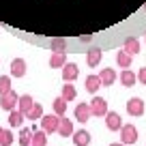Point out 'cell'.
Segmentation results:
<instances>
[{
	"mask_svg": "<svg viewBox=\"0 0 146 146\" xmlns=\"http://www.w3.org/2000/svg\"><path fill=\"white\" fill-rule=\"evenodd\" d=\"M17 101H19V95L11 88L9 92L5 95H0V108L5 110V112H11V110H17Z\"/></svg>",
	"mask_w": 146,
	"mask_h": 146,
	"instance_id": "obj_1",
	"label": "cell"
},
{
	"mask_svg": "<svg viewBox=\"0 0 146 146\" xmlns=\"http://www.w3.org/2000/svg\"><path fill=\"white\" fill-rule=\"evenodd\" d=\"M58 123H60V116H56V114H45V116H41V129L47 133V135H50V133H56Z\"/></svg>",
	"mask_w": 146,
	"mask_h": 146,
	"instance_id": "obj_2",
	"label": "cell"
},
{
	"mask_svg": "<svg viewBox=\"0 0 146 146\" xmlns=\"http://www.w3.org/2000/svg\"><path fill=\"white\" fill-rule=\"evenodd\" d=\"M120 142L123 144H135L137 142V129L133 125H123L120 127Z\"/></svg>",
	"mask_w": 146,
	"mask_h": 146,
	"instance_id": "obj_3",
	"label": "cell"
},
{
	"mask_svg": "<svg viewBox=\"0 0 146 146\" xmlns=\"http://www.w3.org/2000/svg\"><path fill=\"white\" fill-rule=\"evenodd\" d=\"M88 105H90V114L92 116H105L108 114V101H105L103 97H95Z\"/></svg>",
	"mask_w": 146,
	"mask_h": 146,
	"instance_id": "obj_4",
	"label": "cell"
},
{
	"mask_svg": "<svg viewBox=\"0 0 146 146\" xmlns=\"http://www.w3.org/2000/svg\"><path fill=\"white\" fill-rule=\"evenodd\" d=\"M127 112L131 116H142L144 114V101H142L140 97H131V99L127 101Z\"/></svg>",
	"mask_w": 146,
	"mask_h": 146,
	"instance_id": "obj_5",
	"label": "cell"
},
{
	"mask_svg": "<svg viewBox=\"0 0 146 146\" xmlns=\"http://www.w3.org/2000/svg\"><path fill=\"white\" fill-rule=\"evenodd\" d=\"M11 78H24L26 75V60L24 58H15L11 60Z\"/></svg>",
	"mask_w": 146,
	"mask_h": 146,
	"instance_id": "obj_6",
	"label": "cell"
},
{
	"mask_svg": "<svg viewBox=\"0 0 146 146\" xmlns=\"http://www.w3.org/2000/svg\"><path fill=\"white\" fill-rule=\"evenodd\" d=\"M73 120H69V118H64V116H60V123H58V129H56V133H58L60 137H69V135H73Z\"/></svg>",
	"mask_w": 146,
	"mask_h": 146,
	"instance_id": "obj_7",
	"label": "cell"
},
{
	"mask_svg": "<svg viewBox=\"0 0 146 146\" xmlns=\"http://www.w3.org/2000/svg\"><path fill=\"white\" fill-rule=\"evenodd\" d=\"M90 105L88 103H82L80 101L78 105H75V120H80V123H88L90 120Z\"/></svg>",
	"mask_w": 146,
	"mask_h": 146,
	"instance_id": "obj_8",
	"label": "cell"
},
{
	"mask_svg": "<svg viewBox=\"0 0 146 146\" xmlns=\"http://www.w3.org/2000/svg\"><path fill=\"white\" fill-rule=\"evenodd\" d=\"M80 75V67L75 62H64L62 67V80L64 82H73V80Z\"/></svg>",
	"mask_w": 146,
	"mask_h": 146,
	"instance_id": "obj_9",
	"label": "cell"
},
{
	"mask_svg": "<svg viewBox=\"0 0 146 146\" xmlns=\"http://www.w3.org/2000/svg\"><path fill=\"white\" fill-rule=\"evenodd\" d=\"M101 58H103V52H101L99 47H90V50L86 52V64L90 69H95L97 64L101 62Z\"/></svg>",
	"mask_w": 146,
	"mask_h": 146,
	"instance_id": "obj_10",
	"label": "cell"
},
{
	"mask_svg": "<svg viewBox=\"0 0 146 146\" xmlns=\"http://www.w3.org/2000/svg\"><path fill=\"white\" fill-rule=\"evenodd\" d=\"M105 125H108L110 131H120V127H123V118H120L116 112H108V114H105Z\"/></svg>",
	"mask_w": 146,
	"mask_h": 146,
	"instance_id": "obj_11",
	"label": "cell"
},
{
	"mask_svg": "<svg viewBox=\"0 0 146 146\" xmlns=\"http://www.w3.org/2000/svg\"><path fill=\"white\" fill-rule=\"evenodd\" d=\"M32 105H35V99H32L30 95H22V97H19V101H17V110L26 116V118H28V114H30Z\"/></svg>",
	"mask_w": 146,
	"mask_h": 146,
	"instance_id": "obj_12",
	"label": "cell"
},
{
	"mask_svg": "<svg viewBox=\"0 0 146 146\" xmlns=\"http://www.w3.org/2000/svg\"><path fill=\"white\" fill-rule=\"evenodd\" d=\"M73 144H75V146H88V144H90V133H88L86 129L73 131Z\"/></svg>",
	"mask_w": 146,
	"mask_h": 146,
	"instance_id": "obj_13",
	"label": "cell"
},
{
	"mask_svg": "<svg viewBox=\"0 0 146 146\" xmlns=\"http://www.w3.org/2000/svg\"><path fill=\"white\" fill-rule=\"evenodd\" d=\"M99 80H101V86H114V82H116L114 69H101Z\"/></svg>",
	"mask_w": 146,
	"mask_h": 146,
	"instance_id": "obj_14",
	"label": "cell"
},
{
	"mask_svg": "<svg viewBox=\"0 0 146 146\" xmlns=\"http://www.w3.org/2000/svg\"><path fill=\"white\" fill-rule=\"evenodd\" d=\"M120 82H123V86L131 88L133 84L137 82V75L131 71V69H123V73H120Z\"/></svg>",
	"mask_w": 146,
	"mask_h": 146,
	"instance_id": "obj_15",
	"label": "cell"
},
{
	"mask_svg": "<svg viewBox=\"0 0 146 146\" xmlns=\"http://www.w3.org/2000/svg\"><path fill=\"white\" fill-rule=\"evenodd\" d=\"M24 120H26V116H24L19 110H11V112H9V125H11V129H13V127H22Z\"/></svg>",
	"mask_w": 146,
	"mask_h": 146,
	"instance_id": "obj_16",
	"label": "cell"
},
{
	"mask_svg": "<svg viewBox=\"0 0 146 146\" xmlns=\"http://www.w3.org/2000/svg\"><path fill=\"white\" fill-rule=\"evenodd\" d=\"M131 60H133V56L129 54V52H125V50H120L118 54H116V62H118L120 69H129L131 67Z\"/></svg>",
	"mask_w": 146,
	"mask_h": 146,
	"instance_id": "obj_17",
	"label": "cell"
},
{
	"mask_svg": "<svg viewBox=\"0 0 146 146\" xmlns=\"http://www.w3.org/2000/svg\"><path fill=\"white\" fill-rule=\"evenodd\" d=\"M84 86H86V90H88V92H92V95H95V92L101 88V80H99V75H88L86 82H84Z\"/></svg>",
	"mask_w": 146,
	"mask_h": 146,
	"instance_id": "obj_18",
	"label": "cell"
},
{
	"mask_svg": "<svg viewBox=\"0 0 146 146\" xmlns=\"http://www.w3.org/2000/svg\"><path fill=\"white\" fill-rule=\"evenodd\" d=\"M50 50L54 52V54H62V52H67V41L60 39V36H56V39L50 41Z\"/></svg>",
	"mask_w": 146,
	"mask_h": 146,
	"instance_id": "obj_19",
	"label": "cell"
},
{
	"mask_svg": "<svg viewBox=\"0 0 146 146\" xmlns=\"http://www.w3.org/2000/svg\"><path fill=\"white\" fill-rule=\"evenodd\" d=\"M64 62H67V52H62V54H52V58H50L52 69H62Z\"/></svg>",
	"mask_w": 146,
	"mask_h": 146,
	"instance_id": "obj_20",
	"label": "cell"
},
{
	"mask_svg": "<svg viewBox=\"0 0 146 146\" xmlns=\"http://www.w3.org/2000/svg\"><path fill=\"white\" fill-rule=\"evenodd\" d=\"M47 144V133L43 131H32V142H30V146H45Z\"/></svg>",
	"mask_w": 146,
	"mask_h": 146,
	"instance_id": "obj_21",
	"label": "cell"
},
{
	"mask_svg": "<svg viewBox=\"0 0 146 146\" xmlns=\"http://www.w3.org/2000/svg\"><path fill=\"white\" fill-rule=\"evenodd\" d=\"M60 97H62L64 101H73L75 97H78V90H75V86H73L71 82H67L62 86V95H60Z\"/></svg>",
	"mask_w": 146,
	"mask_h": 146,
	"instance_id": "obj_22",
	"label": "cell"
},
{
	"mask_svg": "<svg viewBox=\"0 0 146 146\" xmlns=\"http://www.w3.org/2000/svg\"><path fill=\"white\" fill-rule=\"evenodd\" d=\"M125 52H129L131 56H135L140 52V41H137L135 36H129L127 41H125Z\"/></svg>",
	"mask_w": 146,
	"mask_h": 146,
	"instance_id": "obj_23",
	"label": "cell"
},
{
	"mask_svg": "<svg viewBox=\"0 0 146 146\" xmlns=\"http://www.w3.org/2000/svg\"><path fill=\"white\" fill-rule=\"evenodd\" d=\"M13 133H11V129H5L0 127V146H11L13 144Z\"/></svg>",
	"mask_w": 146,
	"mask_h": 146,
	"instance_id": "obj_24",
	"label": "cell"
},
{
	"mask_svg": "<svg viewBox=\"0 0 146 146\" xmlns=\"http://www.w3.org/2000/svg\"><path fill=\"white\" fill-rule=\"evenodd\" d=\"M64 112H67V101H64L62 97H56L54 99V114L56 116H64Z\"/></svg>",
	"mask_w": 146,
	"mask_h": 146,
	"instance_id": "obj_25",
	"label": "cell"
},
{
	"mask_svg": "<svg viewBox=\"0 0 146 146\" xmlns=\"http://www.w3.org/2000/svg\"><path fill=\"white\" fill-rule=\"evenodd\" d=\"M30 142H32V129L22 127V131H19V144L22 146H30Z\"/></svg>",
	"mask_w": 146,
	"mask_h": 146,
	"instance_id": "obj_26",
	"label": "cell"
},
{
	"mask_svg": "<svg viewBox=\"0 0 146 146\" xmlns=\"http://www.w3.org/2000/svg\"><path fill=\"white\" fill-rule=\"evenodd\" d=\"M41 116H43L41 103H35V105H32V110H30V114H28V120H41Z\"/></svg>",
	"mask_w": 146,
	"mask_h": 146,
	"instance_id": "obj_27",
	"label": "cell"
},
{
	"mask_svg": "<svg viewBox=\"0 0 146 146\" xmlns=\"http://www.w3.org/2000/svg\"><path fill=\"white\" fill-rule=\"evenodd\" d=\"M11 90V75H0V95Z\"/></svg>",
	"mask_w": 146,
	"mask_h": 146,
	"instance_id": "obj_28",
	"label": "cell"
},
{
	"mask_svg": "<svg viewBox=\"0 0 146 146\" xmlns=\"http://www.w3.org/2000/svg\"><path fill=\"white\" fill-rule=\"evenodd\" d=\"M137 80H140V82L146 86V67H142V69H140V73H137Z\"/></svg>",
	"mask_w": 146,
	"mask_h": 146,
	"instance_id": "obj_29",
	"label": "cell"
},
{
	"mask_svg": "<svg viewBox=\"0 0 146 146\" xmlns=\"http://www.w3.org/2000/svg\"><path fill=\"white\" fill-rule=\"evenodd\" d=\"M110 146H125V144H123V142H118V144H110Z\"/></svg>",
	"mask_w": 146,
	"mask_h": 146,
	"instance_id": "obj_30",
	"label": "cell"
},
{
	"mask_svg": "<svg viewBox=\"0 0 146 146\" xmlns=\"http://www.w3.org/2000/svg\"><path fill=\"white\" fill-rule=\"evenodd\" d=\"M144 11H146V2H144Z\"/></svg>",
	"mask_w": 146,
	"mask_h": 146,
	"instance_id": "obj_31",
	"label": "cell"
},
{
	"mask_svg": "<svg viewBox=\"0 0 146 146\" xmlns=\"http://www.w3.org/2000/svg\"><path fill=\"white\" fill-rule=\"evenodd\" d=\"M144 39H146V35H144Z\"/></svg>",
	"mask_w": 146,
	"mask_h": 146,
	"instance_id": "obj_32",
	"label": "cell"
}]
</instances>
